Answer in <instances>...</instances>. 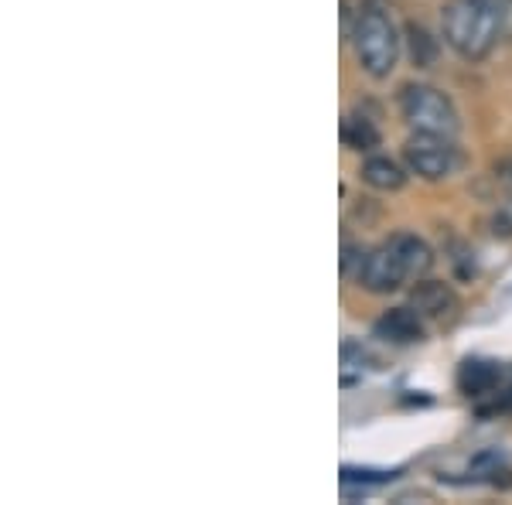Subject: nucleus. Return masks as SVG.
Returning a JSON list of instances; mask_svg holds the SVG:
<instances>
[{"instance_id":"15","label":"nucleus","mask_w":512,"mask_h":505,"mask_svg":"<svg viewBox=\"0 0 512 505\" xmlns=\"http://www.w3.org/2000/svg\"><path fill=\"white\" fill-rule=\"evenodd\" d=\"M390 478H396L393 471H373V468H342V482L352 485V482H390Z\"/></svg>"},{"instance_id":"12","label":"nucleus","mask_w":512,"mask_h":505,"mask_svg":"<svg viewBox=\"0 0 512 505\" xmlns=\"http://www.w3.org/2000/svg\"><path fill=\"white\" fill-rule=\"evenodd\" d=\"M403 41H407V55H410V62H414L417 69H431V65L437 62L441 45H437V38L424 28V24L410 21L407 24V38H403Z\"/></svg>"},{"instance_id":"16","label":"nucleus","mask_w":512,"mask_h":505,"mask_svg":"<svg viewBox=\"0 0 512 505\" xmlns=\"http://www.w3.org/2000/svg\"><path fill=\"white\" fill-rule=\"evenodd\" d=\"M362 256H366V250H362L359 243H345L342 246V273H345V277H355V270L362 267Z\"/></svg>"},{"instance_id":"7","label":"nucleus","mask_w":512,"mask_h":505,"mask_svg":"<svg viewBox=\"0 0 512 505\" xmlns=\"http://www.w3.org/2000/svg\"><path fill=\"white\" fill-rule=\"evenodd\" d=\"M373 335L383 338L386 345H396V349H403V345H420L427 338V321L420 318L417 308H410V304L407 308H390L376 318Z\"/></svg>"},{"instance_id":"10","label":"nucleus","mask_w":512,"mask_h":505,"mask_svg":"<svg viewBox=\"0 0 512 505\" xmlns=\"http://www.w3.org/2000/svg\"><path fill=\"white\" fill-rule=\"evenodd\" d=\"M390 243H393V250L400 253V260H403V267H407L410 277H427V273H431V267H434V250L420 236H414V233H396V236H390Z\"/></svg>"},{"instance_id":"8","label":"nucleus","mask_w":512,"mask_h":505,"mask_svg":"<svg viewBox=\"0 0 512 505\" xmlns=\"http://www.w3.org/2000/svg\"><path fill=\"white\" fill-rule=\"evenodd\" d=\"M502 383V366L489 359H465L458 369V389L465 396H489Z\"/></svg>"},{"instance_id":"14","label":"nucleus","mask_w":512,"mask_h":505,"mask_svg":"<svg viewBox=\"0 0 512 505\" xmlns=\"http://www.w3.org/2000/svg\"><path fill=\"white\" fill-rule=\"evenodd\" d=\"M489 233L495 239H512V195L502 198L489 215Z\"/></svg>"},{"instance_id":"3","label":"nucleus","mask_w":512,"mask_h":505,"mask_svg":"<svg viewBox=\"0 0 512 505\" xmlns=\"http://www.w3.org/2000/svg\"><path fill=\"white\" fill-rule=\"evenodd\" d=\"M400 113L410 130H424V134H458V110L441 89L427 86V82H407L400 89Z\"/></svg>"},{"instance_id":"1","label":"nucleus","mask_w":512,"mask_h":505,"mask_svg":"<svg viewBox=\"0 0 512 505\" xmlns=\"http://www.w3.org/2000/svg\"><path fill=\"white\" fill-rule=\"evenodd\" d=\"M444 41L468 62L495 48L512 21V0H451L444 7Z\"/></svg>"},{"instance_id":"2","label":"nucleus","mask_w":512,"mask_h":505,"mask_svg":"<svg viewBox=\"0 0 512 505\" xmlns=\"http://www.w3.org/2000/svg\"><path fill=\"white\" fill-rule=\"evenodd\" d=\"M400 41L403 38L396 35V24L390 14L379 11V7H362L352 24V48L366 76H390L396 62H400Z\"/></svg>"},{"instance_id":"11","label":"nucleus","mask_w":512,"mask_h":505,"mask_svg":"<svg viewBox=\"0 0 512 505\" xmlns=\"http://www.w3.org/2000/svg\"><path fill=\"white\" fill-rule=\"evenodd\" d=\"M342 144L349 147V151H362V154H369V151H376L379 144H383V134H379V127H376V120H369L366 113H352V117H345L342 120Z\"/></svg>"},{"instance_id":"13","label":"nucleus","mask_w":512,"mask_h":505,"mask_svg":"<svg viewBox=\"0 0 512 505\" xmlns=\"http://www.w3.org/2000/svg\"><path fill=\"white\" fill-rule=\"evenodd\" d=\"M373 366H376V359L362 349L359 342H342V386L362 383V376Z\"/></svg>"},{"instance_id":"5","label":"nucleus","mask_w":512,"mask_h":505,"mask_svg":"<svg viewBox=\"0 0 512 505\" xmlns=\"http://www.w3.org/2000/svg\"><path fill=\"white\" fill-rule=\"evenodd\" d=\"M355 280H359V287L369 294H393L407 284L410 273L403 267L400 253L393 250V243H383V246H376V250H366L362 267L355 270Z\"/></svg>"},{"instance_id":"4","label":"nucleus","mask_w":512,"mask_h":505,"mask_svg":"<svg viewBox=\"0 0 512 505\" xmlns=\"http://www.w3.org/2000/svg\"><path fill=\"white\" fill-rule=\"evenodd\" d=\"M403 161L414 171L417 178L424 181H444L458 171L461 154L454 147L451 137L444 134H424V130H414L403 144Z\"/></svg>"},{"instance_id":"6","label":"nucleus","mask_w":512,"mask_h":505,"mask_svg":"<svg viewBox=\"0 0 512 505\" xmlns=\"http://www.w3.org/2000/svg\"><path fill=\"white\" fill-rule=\"evenodd\" d=\"M410 308H417V314L431 325H451L461 311V301L454 294L451 284L444 280H420L410 287Z\"/></svg>"},{"instance_id":"9","label":"nucleus","mask_w":512,"mask_h":505,"mask_svg":"<svg viewBox=\"0 0 512 505\" xmlns=\"http://www.w3.org/2000/svg\"><path fill=\"white\" fill-rule=\"evenodd\" d=\"M359 178L376 192H400L407 185V168L386 154H369L359 168Z\"/></svg>"}]
</instances>
